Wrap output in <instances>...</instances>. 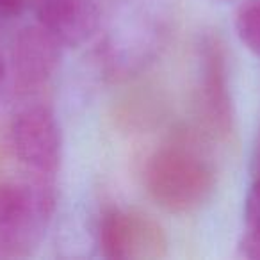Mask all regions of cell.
Masks as SVG:
<instances>
[{
	"instance_id": "6da1fadb",
	"label": "cell",
	"mask_w": 260,
	"mask_h": 260,
	"mask_svg": "<svg viewBox=\"0 0 260 260\" xmlns=\"http://www.w3.org/2000/svg\"><path fill=\"white\" fill-rule=\"evenodd\" d=\"M143 182L148 196L160 209L171 214H189L212 198L216 171L196 150L166 145L148 157Z\"/></svg>"
},
{
	"instance_id": "7a4b0ae2",
	"label": "cell",
	"mask_w": 260,
	"mask_h": 260,
	"mask_svg": "<svg viewBox=\"0 0 260 260\" xmlns=\"http://www.w3.org/2000/svg\"><path fill=\"white\" fill-rule=\"evenodd\" d=\"M55 209L54 180L0 178V256H27Z\"/></svg>"
},
{
	"instance_id": "3957f363",
	"label": "cell",
	"mask_w": 260,
	"mask_h": 260,
	"mask_svg": "<svg viewBox=\"0 0 260 260\" xmlns=\"http://www.w3.org/2000/svg\"><path fill=\"white\" fill-rule=\"evenodd\" d=\"M9 143L29 177L55 180L62 139L57 119L47 105L32 104L20 109L9 126Z\"/></svg>"
},
{
	"instance_id": "277c9868",
	"label": "cell",
	"mask_w": 260,
	"mask_h": 260,
	"mask_svg": "<svg viewBox=\"0 0 260 260\" xmlns=\"http://www.w3.org/2000/svg\"><path fill=\"white\" fill-rule=\"evenodd\" d=\"M98 244L102 255L114 260H160L170 251L166 232L152 216L116 207L102 216Z\"/></svg>"
},
{
	"instance_id": "5b68a950",
	"label": "cell",
	"mask_w": 260,
	"mask_h": 260,
	"mask_svg": "<svg viewBox=\"0 0 260 260\" xmlns=\"http://www.w3.org/2000/svg\"><path fill=\"white\" fill-rule=\"evenodd\" d=\"M226 61L221 38L217 34L203 38L200 45V102L205 123L217 138H228L235 123Z\"/></svg>"
},
{
	"instance_id": "8992f818",
	"label": "cell",
	"mask_w": 260,
	"mask_h": 260,
	"mask_svg": "<svg viewBox=\"0 0 260 260\" xmlns=\"http://www.w3.org/2000/svg\"><path fill=\"white\" fill-rule=\"evenodd\" d=\"M62 45L40 23L18 32L11 48V73L18 91L29 94L41 89L55 75Z\"/></svg>"
},
{
	"instance_id": "52a82bcc",
	"label": "cell",
	"mask_w": 260,
	"mask_h": 260,
	"mask_svg": "<svg viewBox=\"0 0 260 260\" xmlns=\"http://www.w3.org/2000/svg\"><path fill=\"white\" fill-rule=\"evenodd\" d=\"M34 11L38 23L62 47L86 43L100 23L96 0H34Z\"/></svg>"
},
{
	"instance_id": "ba28073f",
	"label": "cell",
	"mask_w": 260,
	"mask_h": 260,
	"mask_svg": "<svg viewBox=\"0 0 260 260\" xmlns=\"http://www.w3.org/2000/svg\"><path fill=\"white\" fill-rule=\"evenodd\" d=\"M241 253L249 260H260V173L256 171L246 194Z\"/></svg>"
},
{
	"instance_id": "9c48e42d",
	"label": "cell",
	"mask_w": 260,
	"mask_h": 260,
	"mask_svg": "<svg viewBox=\"0 0 260 260\" xmlns=\"http://www.w3.org/2000/svg\"><path fill=\"white\" fill-rule=\"evenodd\" d=\"M237 36L253 54L260 55V0H244L235 13Z\"/></svg>"
},
{
	"instance_id": "30bf717a",
	"label": "cell",
	"mask_w": 260,
	"mask_h": 260,
	"mask_svg": "<svg viewBox=\"0 0 260 260\" xmlns=\"http://www.w3.org/2000/svg\"><path fill=\"white\" fill-rule=\"evenodd\" d=\"M27 0H0V18H13L25 9Z\"/></svg>"
},
{
	"instance_id": "8fae6325",
	"label": "cell",
	"mask_w": 260,
	"mask_h": 260,
	"mask_svg": "<svg viewBox=\"0 0 260 260\" xmlns=\"http://www.w3.org/2000/svg\"><path fill=\"white\" fill-rule=\"evenodd\" d=\"M4 72H6L4 62H2V59H0V86H2V80H4Z\"/></svg>"
},
{
	"instance_id": "7c38bea8",
	"label": "cell",
	"mask_w": 260,
	"mask_h": 260,
	"mask_svg": "<svg viewBox=\"0 0 260 260\" xmlns=\"http://www.w3.org/2000/svg\"><path fill=\"white\" fill-rule=\"evenodd\" d=\"M256 173H260V152H258V160H256Z\"/></svg>"
}]
</instances>
